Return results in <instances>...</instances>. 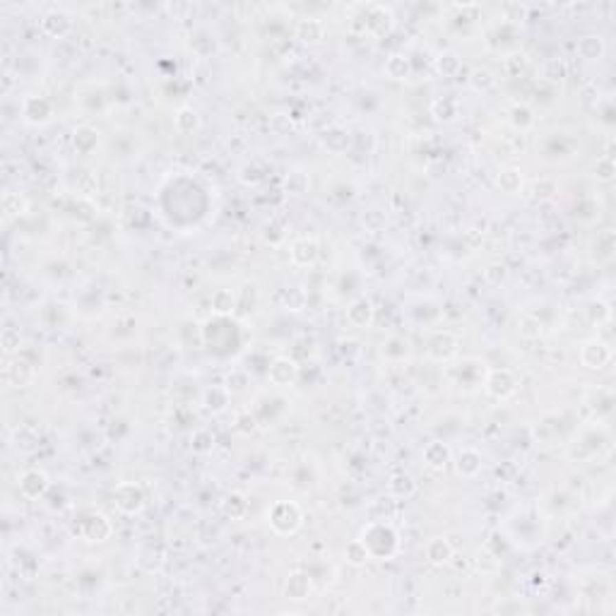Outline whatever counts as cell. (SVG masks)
<instances>
[{"mask_svg":"<svg viewBox=\"0 0 616 616\" xmlns=\"http://www.w3.org/2000/svg\"><path fill=\"white\" fill-rule=\"evenodd\" d=\"M359 539L366 544L371 558H380V561L393 558L395 553H397V549H399L397 532H395L388 522H383V520H373V522L366 525Z\"/></svg>","mask_w":616,"mask_h":616,"instance_id":"6da1fadb","label":"cell"},{"mask_svg":"<svg viewBox=\"0 0 616 616\" xmlns=\"http://www.w3.org/2000/svg\"><path fill=\"white\" fill-rule=\"evenodd\" d=\"M267 522L277 534H294L303 525V513L294 500H277L267 510Z\"/></svg>","mask_w":616,"mask_h":616,"instance_id":"7a4b0ae2","label":"cell"},{"mask_svg":"<svg viewBox=\"0 0 616 616\" xmlns=\"http://www.w3.org/2000/svg\"><path fill=\"white\" fill-rule=\"evenodd\" d=\"M484 393L489 397L498 399V402H505L510 399L515 393H518V378L510 368H494V371H486L484 375Z\"/></svg>","mask_w":616,"mask_h":616,"instance_id":"3957f363","label":"cell"},{"mask_svg":"<svg viewBox=\"0 0 616 616\" xmlns=\"http://www.w3.org/2000/svg\"><path fill=\"white\" fill-rule=\"evenodd\" d=\"M113 505L123 515H140L147 505V496L135 481H120L113 489Z\"/></svg>","mask_w":616,"mask_h":616,"instance_id":"277c9868","label":"cell"},{"mask_svg":"<svg viewBox=\"0 0 616 616\" xmlns=\"http://www.w3.org/2000/svg\"><path fill=\"white\" fill-rule=\"evenodd\" d=\"M611 346L604 340H585L580 344V364L590 371H602L611 364Z\"/></svg>","mask_w":616,"mask_h":616,"instance_id":"5b68a950","label":"cell"},{"mask_svg":"<svg viewBox=\"0 0 616 616\" xmlns=\"http://www.w3.org/2000/svg\"><path fill=\"white\" fill-rule=\"evenodd\" d=\"M113 527H111L109 518L101 513H85L80 518V537L85 542H106L111 537Z\"/></svg>","mask_w":616,"mask_h":616,"instance_id":"8992f818","label":"cell"},{"mask_svg":"<svg viewBox=\"0 0 616 616\" xmlns=\"http://www.w3.org/2000/svg\"><path fill=\"white\" fill-rule=\"evenodd\" d=\"M53 116V104L46 96H27L22 101V118L29 125H43Z\"/></svg>","mask_w":616,"mask_h":616,"instance_id":"52a82bcc","label":"cell"},{"mask_svg":"<svg viewBox=\"0 0 616 616\" xmlns=\"http://www.w3.org/2000/svg\"><path fill=\"white\" fill-rule=\"evenodd\" d=\"M296 375H298V366H296V361L289 359V356H277L267 368L270 383L277 385V388H289V385H294L296 383Z\"/></svg>","mask_w":616,"mask_h":616,"instance_id":"ba28073f","label":"cell"},{"mask_svg":"<svg viewBox=\"0 0 616 616\" xmlns=\"http://www.w3.org/2000/svg\"><path fill=\"white\" fill-rule=\"evenodd\" d=\"M318 255H320V245H318L316 239H296L289 248V258L296 267H311V265L318 263Z\"/></svg>","mask_w":616,"mask_h":616,"instance_id":"9c48e42d","label":"cell"},{"mask_svg":"<svg viewBox=\"0 0 616 616\" xmlns=\"http://www.w3.org/2000/svg\"><path fill=\"white\" fill-rule=\"evenodd\" d=\"M428 356L433 361H450L457 354V337L452 332H433L426 346Z\"/></svg>","mask_w":616,"mask_h":616,"instance_id":"30bf717a","label":"cell"},{"mask_svg":"<svg viewBox=\"0 0 616 616\" xmlns=\"http://www.w3.org/2000/svg\"><path fill=\"white\" fill-rule=\"evenodd\" d=\"M48 486H51V481H48L46 472H41V470H27L22 476H19V491H22V496L29 500L41 498V496L48 491Z\"/></svg>","mask_w":616,"mask_h":616,"instance_id":"8fae6325","label":"cell"},{"mask_svg":"<svg viewBox=\"0 0 616 616\" xmlns=\"http://www.w3.org/2000/svg\"><path fill=\"white\" fill-rule=\"evenodd\" d=\"M72 29V17L65 10H51L41 17V32L51 38H63L65 34H70Z\"/></svg>","mask_w":616,"mask_h":616,"instance_id":"7c38bea8","label":"cell"},{"mask_svg":"<svg viewBox=\"0 0 616 616\" xmlns=\"http://www.w3.org/2000/svg\"><path fill=\"white\" fill-rule=\"evenodd\" d=\"M455 470L465 479H474L484 470V457H481V452L476 448H462L455 455Z\"/></svg>","mask_w":616,"mask_h":616,"instance_id":"4fadbf2b","label":"cell"},{"mask_svg":"<svg viewBox=\"0 0 616 616\" xmlns=\"http://www.w3.org/2000/svg\"><path fill=\"white\" fill-rule=\"evenodd\" d=\"M424 553H426V561L431 563V566H446V563H450L455 549H452V544L448 542L446 537H433L426 542Z\"/></svg>","mask_w":616,"mask_h":616,"instance_id":"5bb4252c","label":"cell"},{"mask_svg":"<svg viewBox=\"0 0 616 616\" xmlns=\"http://www.w3.org/2000/svg\"><path fill=\"white\" fill-rule=\"evenodd\" d=\"M373 316H375L373 303H371L366 296L351 301L349 308H346V320H349L354 327H368L371 322H373Z\"/></svg>","mask_w":616,"mask_h":616,"instance_id":"9a60e30c","label":"cell"},{"mask_svg":"<svg viewBox=\"0 0 616 616\" xmlns=\"http://www.w3.org/2000/svg\"><path fill=\"white\" fill-rule=\"evenodd\" d=\"M311 595V578L303 571H292L284 582V597L287 600H306Z\"/></svg>","mask_w":616,"mask_h":616,"instance_id":"2e32d148","label":"cell"},{"mask_svg":"<svg viewBox=\"0 0 616 616\" xmlns=\"http://www.w3.org/2000/svg\"><path fill=\"white\" fill-rule=\"evenodd\" d=\"M421 455H424V462L436 472H443L448 465H450V448L441 441H431L426 448H424Z\"/></svg>","mask_w":616,"mask_h":616,"instance_id":"e0dca14e","label":"cell"},{"mask_svg":"<svg viewBox=\"0 0 616 616\" xmlns=\"http://www.w3.org/2000/svg\"><path fill=\"white\" fill-rule=\"evenodd\" d=\"M388 494H390V498H395V500H407L417 494V481H414L409 474H404V472H399V474L390 476Z\"/></svg>","mask_w":616,"mask_h":616,"instance_id":"ac0fdd59","label":"cell"},{"mask_svg":"<svg viewBox=\"0 0 616 616\" xmlns=\"http://www.w3.org/2000/svg\"><path fill=\"white\" fill-rule=\"evenodd\" d=\"M325 36V24L316 17H303L296 22V38L303 43H320Z\"/></svg>","mask_w":616,"mask_h":616,"instance_id":"d6986e66","label":"cell"},{"mask_svg":"<svg viewBox=\"0 0 616 616\" xmlns=\"http://www.w3.org/2000/svg\"><path fill=\"white\" fill-rule=\"evenodd\" d=\"M604 38L600 36V34H585V36H580V41H578V56L585 58V60H602L604 58Z\"/></svg>","mask_w":616,"mask_h":616,"instance_id":"ffe728a7","label":"cell"},{"mask_svg":"<svg viewBox=\"0 0 616 616\" xmlns=\"http://www.w3.org/2000/svg\"><path fill=\"white\" fill-rule=\"evenodd\" d=\"M34 378V368L27 364V361H10L8 366H5V380H8L10 385H14V388H24V385H29Z\"/></svg>","mask_w":616,"mask_h":616,"instance_id":"44dd1931","label":"cell"},{"mask_svg":"<svg viewBox=\"0 0 616 616\" xmlns=\"http://www.w3.org/2000/svg\"><path fill=\"white\" fill-rule=\"evenodd\" d=\"M72 142H75V149L80 154H91L96 149V144H99V130L91 128V125H80L75 130Z\"/></svg>","mask_w":616,"mask_h":616,"instance_id":"7402d4cb","label":"cell"},{"mask_svg":"<svg viewBox=\"0 0 616 616\" xmlns=\"http://www.w3.org/2000/svg\"><path fill=\"white\" fill-rule=\"evenodd\" d=\"M496 186H498L500 192H505V195L520 192V188H522V173H520V168H515V166L500 168V173L496 176Z\"/></svg>","mask_w":616,"mask_h":616,"instance_id":"603a6c76","label":"cell"},{"mask_svg":"<svg viewBox=\"0 0 616 616\" xmlns=\"http://www.w3.org/2000/svg\"><path fill=\"white\" fill-rule=\"evenodd\" d=\"M385 75L390 77V80H407L409 75H412V65H409V58L402 56V53H393V56L385 60Z\"/></svg>","mask_w":616,"mask_h":616,"instance_id":"cb8c5ba5","label":"cell"},{"mask_svg":"<svg viewBox=\"0 0 616 616\" xmlns=\"http://www.w3.org/2000/svg\"><path fill=\"white\" fill-rule=\"evenodd\" d=\"M614 248H616L614 231H611V229L600 231V234H597V253H595L597 265L611 263V260H614Z\"/></svg>","mask_w":616,"mask_h":616,"instance_id":"d4e9b609","label":"cell"},{"mask_svg":"<svg viewBox=\"0 0 616 616\" xmlns=\"http://www.w3.org/2000/svg\"><path fill=\"white\" fill-rule=\"evenodd\" d=\"M173 123H176L178 133L190 135V133H195V130L200 128V116H197V111L192 109V106H181V109L176 111Z\"/></svg>","mask_w":616,"mask_h":616,"instance_id":"484cf974","label":"cell"},{"mask_svg":"<svg viewBox=\"0 0 616 616\" xmlns=\"http://www.w3.org/2000/svg\"><path fill=\"white\" fill-rule=\"evenodd\" d=\"M202 402L210 409L212 414H219L229 407V388H207L205 395H202Z\"/></svg>","mask_w":616,"mask_h":616,"instance_id":"4316f807","label":"cell"},{"mask_svg":"<svg viewBox=\"0 0 616 616\" xmlns=\"http://www.w3.org/2000/svg\"><path fill=\"white\" fill-rule=\"evenodd\" d=\"M308 188H311V178H308V173L301 171V168H294V171H289V176L284 178V190H287L289 195H303V192H308Z\"/></svg>","mask_w":616,"mask_h":616,"instance_id":"83f0119b","label":"cell"},{"mask_svg":"<svg viewBox=\"0 0 616 616\" xmlns=\"http://www.w3.org/2000/svg\"><path fill=\"white\" fill-rule=\"evenodd\" d=\"M236 311V296L229 289H219L212 294V313L214 316H231Z\"/></svg>","mask_w":616,"mask_h":616,"instance_id":"f1b7e54d","label":"cell"},{"mask_svg":"<svg viewBox=\"0 0 616 616\" xmlns=\"http://www.w3.org/2000/svg\"><path fill=\"white\" fill-rule=\"evenodd\" d=\"M431 113L436 116V120H441V123H450V120L457 118V101L450 99V96L436 99L431 104Z\"/></svg>","mask_w":616,"mask_h":616,"instance_id":"f546056e","label":"cell"},{"mask_svg":"<svg viewBox=\"0 0 616 616\" xmlns=\"http://www.w3.org/2000/svg\"><path fill=\"white\" fill-rule=\"evenodd\" d=\"M462 67V60L455 51H443L441 56L436 58V70L441 72L443 77H455Z\"/></svg>","mask_w":616,"mask_h":616,"instance_id":"4dcf8cb0","label":"cell"},{"mask_svg":"<svg viewBox=\"0 0 616 616\" xmlns=\"http://www.w3.org/2000/svg\"><path fill=\"white\" fill-rule=\"evenodd\" d=\"M224 513L229 515L231 520L245 518V513H248V500H245V496L239 494V491H234V494L226 496L224 498Z\"/></svg>","mask_w":616,"mask_h":616,"instance_id":"1f68e13d","label":"cell"},{"mask_svg":"<svg viewBox=\"0 0 616 616\" xmlns=\"http://www.w3.org/2000/svg\"><path fill=\"white\" fill-rule=\"evenodd\" d=\"M344 556H346V563H351V566H366V563L371 561L368 549H366V544L361 542V539H351V542L346 544Z\"/></svg>","mask_w":616,"mask_h":616,"instance_id":"d6a6232c","label":"cell"},{"mask_svg":"<svg viewBox=\"0 0 616 616\" xmlns=\"http://www.w3.org/2000/svg\"><path fill=\"white\" fill-rule=\"evenodd\" d=\"M467 82H470V87L474 91H486L496 85V77L489 67H474V70L470 72V77H467Z\"/></svg>","mask_w":616,"mask_h":616,"instance_id":"836d02e7","label":"cell"},{"mask_svg":"<svg viewBox=\"0 0 616 616\" xmlns=\"http://www.w3.org/2000/svg\"><path fill=\"white\" fill-rule=\"evenodd\" d=\"M510 123L518 130H527L534 123V113L527 104H513L510 106Z\"/></svg>","mask_w":616,"mask_h":616,"instance_id":"e575fe53","label":"cell"},{"mask_svg":"<svg viewBox=\"0 0 616 616\" xmlns=\"http://www.w3.org/2000/svg\"><path fill=\"white\" fill-rule=\"evenodd\" d=\"M587 320L592 322V325H604V322L611 320V308L606 301H602V298H597V301H592L590 306H587Z\"/></svg>","mask_w":616,"mask_h":616,"instance_id":"d590c367","label":"cell"},{"mask_svg":"<svg viewBox=\"0 0 616 616\" xmlns=\"http://www.w3.org/2000/svg\"><path fill=\"white\" fill-rule=\"evenodd\" d=\"M542 75L547 77L549 82H561L563 77L568 75V67L561 58H549V60H544V65H542Z\"/></svg>","mask_w":616,"mask_h":616,"instance_id":"8d00e7d4","label":"cell"},{"mask_svg":"<svg viewBox=\"0 0 616 616\" xmlns=\"http://www.w3.org/2000/svg\"><path fill=\"white\" fill-rule=\"evenodd\" d=\"M212 448H214V436H212V431L197 428V431L192 433V450L205 455V452H212Z\"/></svg>","mask_w":616,"mask_h":616,"instance_id":"74e56055","label":"cell"},{"mask_svg":"<svg viewBox=\"0 0 616 616\" xmlns=\"http://www.w3.org/2000/svg\"><path fill=\"white\" fill-rule=\"evenodd\" d=\"M614 173H616V166H614V157H611V154H604V157L597 159V164H595L597 181L609 183L611 178H614Z\"/></svg>","mask_w":616,"mask_h":616,"instance_id":"f35d334b","label":"cell"},{"mask_svg":"<svg viewBox=\"0 0 616 616\" xmlns=\"http://www.w3.org/2000/svg\"><path fill=\"white\" fill-rule=\"evenodd\" d=\"M3 207H5V214H8V217L22 214V212H24V200L19 195H14V192H5Z\"/></svg>","mask_w":616,"mask_h":616,"instance_id":"ab89813d","label":"cell"},{"mask_svg":"<svg viewBox=\"0 0 616 616\" xmlns=\"http://www.w3.org/2000/svg\"><path fill=\"white\" fill-rule=\"evenodd\" d=\"M525 67H527V56L525 53H510V56H505V70L510 75H520Z\"/></svg>","mask_w":616,"mask_h":616,"instance_id":"60d3db41","label":"cell"},{"mask_svg":"<svg viewBox=\"0 0 616 616\" xmlns=\"http://www.w3.org/2000/svg\"><path fill=\"white\" fill-rule=\"evenodd\" d=\"M239 178L243 186H258V183L263 181V173H260V168L255 166V164H245V166L241 168Z\"/></svg>","mask_w":616,"mask_h":616,"instance_id":"b9f144b4","label":"cell"},{"mask_svg":"<svg viewBox=\"0 0 616 616\" xmlns=\"http://www.w3.org/2000/svg\"><path fill=\"white\" fill-rule=\"evenodd\" d=\"M0 340H3V349H5V354H12V351H17V349H19V332H17V330H12V327H5V330H3V337H0Z\"/></svg>","mask_w":616,"mask_h":616,"instance_id":"7bdbcfd3","label":"cell"},{"mask_svg":"<svg viewBox=\"0 0 616 616\" xmlns=\"http://www.w3.org/2000/svg\"><path fill=\"white\" fill-rule=\"evenodd\" d=\"M553 192H556V183L551 181V178H542V181L534 183V195L537 197H551Z\"/></svg>","mask_w":616,"mask_h":616,"instance_id":"ee69618b","label":"cell"},{"mask_svg":"<svg viewBox=\"0 0 616 616\" xmlns=\"http://www.w3.org/2000/svg\"><path fill=\"white\" fill-rule=\"evenodd\" d=\"M337 140H349V135H346L344 130H340V128H332V130H327V133L322 135V144H325L330 152H335Z\"/></svg>","mask_w":616,"mask_h":616,"instance_id":"f6af8a7d","label":"cell"},{"mask_svg":"<svg viewBox=\"0 0 616 616\" xmlns=\"http://www.w3.org/2000/svg\"><path fill=\"white\" fill-rule=\"evenodd\" d=\"M226 388H229V393H236V390H243L245 388V375L243 373H231L229 375V385H226Z\"/></svg>","mask_w":616,"mask_h":616,"instance_id":"bcb514c9","label":"cell"}]
</instances>
